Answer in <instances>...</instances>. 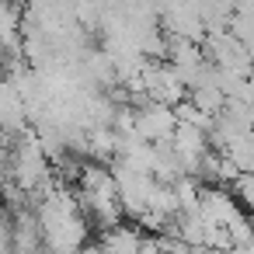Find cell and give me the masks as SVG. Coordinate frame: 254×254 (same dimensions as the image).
<instances>
[{"mask_svg": "<svg viewBox=\"0 0 254 254\" xmlns=\"http://www.w3.org/2000/svg\"><path fill=\"white\" fill-rule=\"evenodd\" d=\"M132 129L139 139L146 143H171L178 132V115L167 105L157 101H143L139 108H132Z\"/></svg>", "mask_w": 254, "mask_h": 254, "instance_id": "6da1fadb", "label": "cell"}, {"mask_svg": "<svg viewBox=\"0 0 254 254\" xmlns=\"http://www.w3.org/2000/svg\"><path fill=\"white\" fill-rule=\"evenodd\" d=\"M101 251L105 254H139L143 251V237L132 226H112L101 237Z\"/></svg>", "mask_w": 254, "mask_h": 254, "instance_id": "7a4b0ae2", "label": "cell"}, {"mask_svg": "<svg viewBox=\"0 0 254 254\" xmlns=\"http://www.w3.org/2000/svg\"><path fill=\"white\" fill-rule=\"evenodd\" d=\"M251 4H254V0H251Z\"/></svg>", "mask_w": 254, "mask_h": 254, "instance_id": "3957f363", "label": "cell"}]
</instances>
